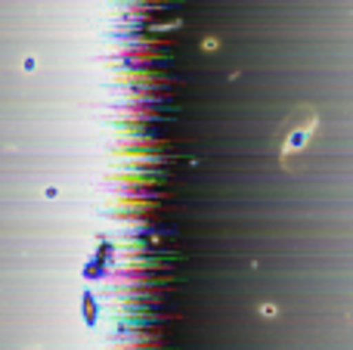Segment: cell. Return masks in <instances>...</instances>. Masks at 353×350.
<instances>
[{
  "mask_svg": "<svg viewBox=\"0 0 353 350\" xmlns=\"http://www.w3.org/2000/svg\"><path fill=\"white\" fill-rule=\"evenodd\" d=\"M313 130H316V109H310V105H298V109L285 118V124H282V130H279L282 167L294 165V158H298V155L307 149V143H310Z\"/></svg>",
  "mask_w": 353,
  "mask_h": 350,
  "instance_id": "6da1fadb",
  "label": "cell"
}]
</instances>
